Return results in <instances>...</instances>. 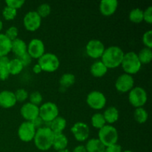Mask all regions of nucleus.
Returning <instances> with one entry per match:
<instances>
[{
    "label": "nucleus",
    "mask_w": 152,
    "mask_h": 152,
    "mask_svg": "<svg viewBox=\"0 0 152 152\" xmlns=\"http://www.w3.org/2000/svg\"><path fill=\"white\" fill-rule=\"evenodd\" d=\"M72 152H87L85 145H79L74 148Z\"/></svg>",
    "instance_id": "obj_43"
},
{
    "label": "nucleus",
    "mask_w": 152,
    "mask_h": 152,
    "mask_svg": "<svg viewBox=\"0 0 152 152\" xmlns=\"http://www.w3.org/2000/svg\"><path fill=\"white\" fill-rule=\"evenodd\" d=\"M134 117L138 123L142 124L148 120V114L143 107L137 108H135L134 111Z\"/></svg>",
    "instance_id": "obj_28"
},
{
    "label": "nucleus",
    "mask_w": 152,
    "mask_h": 152,
    "mask_svg": "<svg viewBox=\"0 0 152 152\" xmlns=\"http://www.w3.org/2000/svg\"><path fill=\"white\" fill-rule=\"evenodd\" d=\"M4 34H5L7 38L10 39L11 41H13V40L18 38L19 30H18V28L16 26H10V28H7Z\"/></svg>",
    "instance_id": "obj_37"
},
{
    "label": "nucleus",
    "mask_w": 152,
    "mask_h": 152,
    "mask_svg": "<svg viewBox=\"0 0 152 152\" xmlns=\"http://www.w3.org/2000/svg\"><path fill=\"white\" fill-rule=\"evenodd\" d=\"M11 42L5 34L0 33V56H7L11 52Z\"/></svg>",
    "instance_id": "obj_24"
},
{
    "label": "nucleus",
    "mask_w": 152,
    "mask_h": 152,
    "mask_svg": "<svg viewBox=\"0 0 152 152\" xmlns=\"http://www.w3.org/2000/svg\"><path fill=\"white\" fill-rule=\"evenodd\" d=\"M17 102L14 92L4 90L0 92V107L3 108H10Z\"/></svg>",
    "instance_id": "obj_16"
},
{
    "label": "nucleus",
    "mask_w": 152,
    "mask_h": 152,
    "mask_svg": "<svg viewBox=\"0 0 152 152\" xmlns=\"http://www.w3.org/2000/svg\"><path fill=\"white\" fill-rule=\"evenodd\" d=\"M14 94L16 96V101L19 102H25L29 96V94L25 88H18L14 92Z\"/></svg>",
    "instance_id": "obj_35"
},
{
    "label": "nucleus",
    "mask_w": 152,
    "mask_h": 152,
    "mask_svg": "<svg viewBox=\"0 0 152 152\" xmlns=\"http://www.w3.org/2000/svg\"><path fill=\"white\" fill-rule=\"evenodd\" d=\"M49 124L50 125L48 126V127L51 129L54 134H56L63 133V131L66 128L67 121L64 117L58 116L50 123H49Z\"/></svg>",
    "instance_id": "obj_19"
},
{
    "label": "nucleus",
    "mask_w": 152,
    "mask_h": 152,
    "mask_svg": "<svg viewBox=\"0 0 152 152\" xmlns=\"http://www.w3.org/2000/svg\"><path fill=\"white\" fill-rule=\"evenodd\" d=\"M98 139L105 147L117 144L119 140L117 129L112 125L106 124L98 132Z\"/></svg>",
    "instance_id": "obj_4"
},
{
    "label": "nucleus",
    "mask_w": 152,
    "mask_h": 152,
    "mask_svg": "<svg viewBox=\"0 0 152 152\" xmlns=\"http://www.w3.org/2000/svg\"><path fill=\"white\" fill-rule=\"evenodd\" d=\"M38 64L40 65L42 71L51 73L54 72L59 68L60 61L55 53H45L38 59Z\"/></svg>",
    "instance_id": "obj_5"
},
{
    "label": "nucleus",
    "mask_w": 152,
    "mask_h": 152,
    "mask_svg": "<svg viewBox=\"0 0 152 152\" xmlns=\"http://www.w3.org/2000/svg\"><path fill=\"white\" fill-rule=\"evenodd\" d=\"M54 133L48 126L37 129L34 141L36 147L40 151H45L50 149L53 145Z\"/></svg>",
    "instance_id": "obj_2"
},
{
    "label": "nucleus",
    "mask_w": 152,
    "mask_h": 152,
    "mask_svg": "<svg viewBox=\"0 0 152 152\" xmlns=\"http://www.w3.org/2000/svg\"><path fill=\"white\" fill-rule=\"evenodd\" d=\"M31 123H32V124L34 125V127L36 128V129H40V128L43 127V123H44V122H43V120H42V119L39 117V116L38 117H37V118L34 119V120H32Z\"/></svg>",
    "instance_id": "obj_42"
},
{
    "label": "nucleus",
    "mask_w": 152,
    "mask_h": 152,
    "mask_svg": "<svg viewBox=\"0 0 152 152\" xmlns=\"http://www.w3.org/2000/svg\"><path fill=\"white\" fill-rule=\"evenodd\" d=\"M134 87V79L132 75L124 73L119 76L115 82V88L117 91L121 93L129 92Z\"/></svg>",
    "instance_id": "obj_12"
},
{
    "label": "nucleus",
    "mask_w": 152,
    "mask_h": 152,
    "mask_svg": "<svg viewBox=\"0 0 152 152\" xmlns=\"http://www.w3.org/2000/svg\"><path fill=\"white\" fill-rule=\"evenodd\" d=\"M23 24L26 30L35 31L41 26L42 18L36 10H30L24 16Z\"/></svg>",
    "instance_id": "obj_11"
},
{
    "label": "nucleus",
    "mask_w": 152,
    "mask_h": 152,
    "mask_svg": "<svg viewBox=\"0 0 152 152\" xmlns=\"http://www.w3.org/2000/svg\"><path fill=\"white\" fill-rule=\"evenodd\" d=\"M121 66L126 74L132 75L139 72L142 67V64L138 59L137 53L129 51L124 53Z\"/></svg>",
    "instance_id": "obj_3"
},
{
    "label": "nucleus",
    "mask_w": 152,
    "mask_h": 152,
    "mask_svg": "<svg viewBox=\"0 0 152 152\" xmlns=\"http://www.w3.org/2000/svg\"><path fill=\"white\" fill-rule=\"evenodd\" d=\"M124 53L123 49L119 46H109L105 48L101 56V61L108 68H117L121 65Z\"/></svg>",
    "instance_id": "obj_1"
},
{
    "label": "nucleus",
    "mask_w": 152,
    "mask_h": 152,
    "mask_svg": "<svg viewBox=\"0 0 152 152\" xmlns=\"http://www.w3.org/2000/svg\"><path fill=\"white\" fill-rule=\"evenodd\" d=\"M28 98L30 99V102H31L34 105H37V106H39L42 102V95L39 91L31 92V94H29Z\"/></svg>",
    "instance_id": "obj_34"
},
{
    "label": "nucleus",
    "mask_w": 152,
    "mask_h": 152,
    "mask_svg": "<svg viewBox=\"0 0 152 152\" xmlns=\"http://www.w3.org/2000/svg\"><path fill=\"white\" fill-rule=\"evenodd\" d=\"M108 68L103 64L101 60H97L94 62L90 68V72L94 77H102L108 72Z\"/></svg>",
    "instance_id": "obj_21"
},
{
    "label": "nucleus",
    "mask_w": 152,
    "mask_h": 152,
    "mask_svg": "<svg viewBox=\"0 0 152 152\" xmlns=\"http://www.w3.org/2000/svg\"><path fill=\"white\" fill-rule=\"evenodd\" d=\"M122 152H134V151H131V150H125V151H123Z\"/></svg>",
    "instance_id": "obj_47"
},
{
    "label": "nucleus",
    "mask_w": 152,
    "mask_h": 152,
    "mask_svg": "<svg viewBox=\"0 0 152 152\" xmlns=\"http://www.w3.org/2000/svg\"><path fill=\"white\" fill-rule=\"evenodd\" d=\"M57 152H71L70 151L69 149H68V148H65V149H62V150H60V151H58Z\"/></svg>",
    "instance_id": "obj_45"
},
{
    "label": "nucleus",
    "mask_w": 152,
    "mask_h": 152,
    "mask_svg": "<svg viewBox=\"0 0 152 152\" xmlns=\"http://www.w3.org/2000/svg\"><path fill=\"white\" fill-rule=\"evenodd\" d=\"M24 66L18 58L10 59L8 63V71L10 75H17L23 70Z\"/></svg>",
    "instance_id": "obj_26"
},
{
    "label": "nucleus",
    "mask_w": 152,
    "mask_h": 152,
    "mask_svg": "<svg viewBox=\"0 0 152 152\" xmlns=\"http://www.w3.org/2000/svg\"><path fill=\"white\" fill-rule=\"evenodd\" d=\"M142 42L146 48H152V31L148 30L145 31L142 35Z\"/></svg>",
    "instance_id": "obj_36"
},
{
    "label": "nucleus",
    "mask_w": 152,
    "mask_h": 152,
    "mask_svg": "<svg viewBox=\"0 0 152 152\" xmlns=\"http://www.w3.org/2000/svg\"><path fill=\"white\" fill-rule=\"evenodd\" d=\"M20 114L25 121L31 122L39 117V108L37 105H34L31 102H25L20 108Z\"/></svg>",
    "instance_id": "obj_15"
},
{
    "label": "nucleus",
    "mask_w": 152,
    "mask_h": 152,
    "mask_svg": "<svg viewBox=\"0 0 152 152\" xmlns=\"http://www.w3.org/2000/svg\"><path fill=\"white\" fill-rule=\"evenodd\" d=\"M27 52L32 59H39L45 53V46L42 40L38 38L32 39L28 45Z\"/></svg>",
    "instance_id": "obj_13"
},
{
    "label": "nucleus",
    "mask_w": 152,
    "mask_h": 152,
    "mask_svg": "<svg viewBox=\"0 0 152 152\" xmlns=\"http://www.w3.org/2000/svg\"><path fill=\"white\" fill-rule=\"evenodd\" d=\"M87 152H105V146L98 138H92L88 140L85 145Z\"/></svg>",
    "instance_id": "obj_23"
},
{
    "label": "nucleus",
    "mask_w": 152,
    "mask_h": 152,
    "mask_svg": "<svg viewBox=\"0 0 152 152\" xmlns=\"http://www.w3.org/2000/svg\"><path fill=\"white\" fill-rule=\"evenodd\" d=\"M148 100V94L143 88L136 86L129 93V101L135 108L142 107Z\"/></svg>",
    "instance_id": "obj_7"
},
{
    "label": "nucleus",
    "mask_w": 152,
    "mask_h": 152,
    "mask_svg": "<svg viewBox=\"0 0 152 152\" xmlns=\"http://www.w3.org/2000/svg\"><path fill=\"white\" fill-rule=\"evenodd\" d=\"M2 28H3V22H2V21L0 19V31L2 30Z\"/></svg>",
    "instance_id": "obj_46"
},
{
    "label": "nucleus",
    "mask_w": 152,
    "mask_h": 152,
    "mask_svg": "<svg viewBox=\"0 0 152 152\" xmlns=\"http://www.w3.org/2000/svg\"><path fill=\"white\" fill-rule=\"evenodd\" d=\"M28 45L26 42L23 39L19 38H16L13 40L11 42V51L17 56V58L20 57L25 53H27Z\"/></svg>",
    "instance_id": "obj_18"
},
{
    "label": "nucleus",
    "mask_w": 152,
    "mask_h": 152,
    "mask_svg": "<svg viewBox=\"0 0 152 152\" xmlns=\"http://www.w3.org/2000/svg\"><path fill=\"white\" fill-rule=\"evenodd\" d=\"M16 15H17V10L7 6L4 7L2 10V16L6 20H13L16 18Z\"/></svg>",
    "instance_id": "obj_33"
},
{
    "label": "nucleus",
    "mask_w": 152,
    "mask_h": 152,
    "mask_svg": "<svg viewBox=\"0 0 152 152\" xmlns=\"http://www.w3.org/2000/svg\"><path fill=\"white\" fill-rule=\"evenodd\" d=\"M39 108L40 118L45 123H49L59 116V108L57 105L52 102H45L42 104Z\"/></svg>",
    "instance_id": "obj_6"
},
{
    "label": "nucleus",
    "mask_w": 152,
    "mask_h": 152,
    "mask_svg": "<svg viewBox=\"0 0 152 152\" xmlns=\"http://www.w3.org/2000/svg\"><path fill=\"white\" fill-rule=\"evenodd\" d=\"M129 18L134 23H140L143 21V10L140 7L133 8L129 12Z\"/></svg>",
    "instance_id": "obj_29"
},
{
    "label": "nucleus",
    "mask_w": 152,
    "mask_h": 152,
    "mask_svg": "<svg viewBox=\"0 0 152 152\" xmlns=\"http://www.w3.org/2000/svg\"><path fill=\"white\" fill-rule=\"evenodd\" d=\"M76 77L75 75L71 73H65L61 76L59 79V83L61 86L64 88H68L73 86L75 83Z\"/></svg>",
    "instance_id": "obj_31"
},
{
    "label": "nucleus",
    "mask_w": 152,
    "mask_h": 152,
    "mask_svg": "<svg viewBox=\"0 0 152 152\" xmlns=\"http://www.w3.org/2000/svg\"><path fill=\"white\" fill-rule=\"evenodd\" d=\"M10 59L7 56H0V80L4 81L10 76L8 71V63Z\"/></svg>",
    "instance_id": "obj_25"
},
{
    "label": "nucleus",
    "mask_w": 152,
    "mask_h": 152,
    "mask_svg": "<svg viewBox=\"0 0 152 152\" xmlns=\"http://www.w3.org/2000/svg\"><path fill=\"white\" fill-rule=\"evenodd\" d=\"M91 123L93 127L99 129V130L106 125V122L104 118L103 114L101 113H96V114H93L91 119Z\"/></svg>",
    "instance_id": "obj_30"
},
{
    "label": "nucleus",
    "mask_w": 152,
    "mask_h": 152,
    "mask_svg": "<svg viewBox=\"0 0 152 152\" xmlns=\"http://www.w3.org/2000/svg\"><path fill=\"white\" fill-rule=\"evenodd\" d=\"M68 145V139L66 135L64 134L63 133L56 134L54 135L53 138V145L52 147L54 148L56 151H60V150L67 148Z\"/></svg>",
    "instance_id": "obj_22"
},
{
    "label": "nucleus",
    "mask_w": 152,
    "mask_h": 152,
    "mask_svg": "<svg viewBox=\"0 0 152 152\" xmlns=\"http://www.w3.org/2000/svg\"><path fill=\"white\" fill-rule=\"evenodd\" d=\"M105 47L102 41L96 39H93L88 42L86 46V53L88 56L93 59L101 58Z\"/></svg>",
    "instance_id": "obj_9"
},
{
    "label": "nucleus",
    "mask_w": 152,
    "mask_h": 152,
    "mask_svg": "<svg viewBox=\"0 0 152 152\" xmlns=\"http://www.w3.org/2000/svg\"><path fill=\"white\" fill-rule=\"evenodd\" d=\"M37 129L31 122L25 121L20 124L18 129V137L22 141L25 142H31L34 140Z\"/></svg>",
    "instance_id": "obj_10"
},
{
    "label": "nucleus",
    "mask_w": 152,
    "mask_h": 152,
    "mask_svg": "<svg viewBox=\"0 0 152 152\" xmlns=\"http://www.w3.org/2000/svg\"><path fill=\"white\" fill-rule=\"evenodd\" d=\"M106 102L105 94L99 91H92L86 97V102L88 106L94 110L102 109L106 105Z\"/></svg>",
    "instance_id": "obj_8"
},
{
    "label": "nucleus",
    "mask_w": 152,
    "mask_h": 152,
    "mask_svg": "<svg viewBox=\"0 0 152 152\" xmlns=\"http://www.w3.org/2000/svg\"><path fill=\"white\" fill-rule=\"evenodd\" d=\"M71 132L74 138L79 142L87 140L90 134V129L86 123L83 122H77L71 128Z\"/></svg>",
    "instance_id": "obj_14"
},
{
    "label": "nucleus",
    "mask_w": 152,
    "mask_h": 152,
    "mask_svg": "<svg viewBox=\"0 0 152 152\" xmlns=\"http://www.w3.org/2000/svg\"><path fill=\"white\" fill-rule=\"evenodd\" d=\"M118 4L117 0H102L99 3V11L104 16H111L115 13Z\"/></svg>",
    "instance_id": "obj_17"
},
{
    "label": "nucleus",
    "mask_w": 152,
    "mask_h": 152,
    "mask_svg": "<svg viewBox=\"0 0 152 152\" xmlns=\"http://www.w3.org/2000/svg\"><path fill=\"white\" fill-rule=\"evenodd\" d=\"M41 18L47 17L51 12V7L48 3H42L38 6L37 10H36Z\"/></svg>",
    "instance_id": "obj_32"
},
{
    "label": "nucleus",
    "mask_w": 152,
    "mask_h": 152,
    "mask_svg": "<svg viewBox=\"0 0 152 152\" xmlns=\"http://www.w3.org/2000/svg\"><path fill=\"white\" fill-rule=\"evenodd\" d=\"M137 54L141 64H148L151 62L152 59V50L151 48L146 47L143 48Z\"/></svg>",
    "instance_id": "obj_27"
},
{
    "label": "nucleus",
    "mask_w": 152,
    "mask_h": 152,
    "mask_svg": "<svg viewBox=\"0 0 152 152\" xmlns=\"http://www.w3.org/2000/svg\"><path fill=\"white\" fill-rule=\"evenodd\" d=\"M25 3V0H6L5 4L7 7H12L16 10L20 8Z\"/></svg>",
    "instance_id": "obj_38"
},
{
    "label": "nucleus",
    "mask_w": 152,
    "mask_h": 152,
    "mask_svg": "<svg viewBox=\"0 0 152 152\" xmlns=\"http://www.w3.org/2000/svg\"><path fill=\"white\" fill-rule=\"evenodd\" d=\"M18 59L20 60V62H22V65H23L24 67H26L28 66V65H29L31 63V62H32V57L28 54V52L25 53V54L22 55V56H21L20 57H19Z\"/></svg>",
    "instance_id": "obj_40"
},
{
    "label": "nucleus",
    "mask_w": 152,
    "mask_h": 152,
    "mask_svg": "<svg viewBox=\"0 0 152 152\" xmlns=\"http://www.w3.org/2000/svg\"><path fill=\"white\" fill-rule=\"evenodd\" d=\"M122 146L119 144H114V145H110V146L105 147V152H122Z\"/></svg>",
    "instance_id": "obj_41"
},
{
    "label": "nucleus",
    "mask_w": 152,
    "mask_h": 152,
    "mask_svg": "<svg viewBox=\"0 0 152 152\" xmlns=\"http://www.w3.org/2000/svg\"><path fill=\"white\" fill-rule=\"evenodd\" d=\"M143 20L147 23H152V7L148 6L145 10H143Z\"/></svg>",
    "instance_id": "obj_39"
},
{
    "label": "nucleus",
    "mask_w": 152,
    "mask_h": 152,
    "mask_svg": "<svg viewBox=\"0 0 152 152\" xmlns=\"http://www.w3.org/2000/svg\"><path fill=\"white\" fill-rule=\"evenodd\" d=\"M33 71H34L35 74H39V73H41L42 71V70L40 65H39L38 63H37L34 65V67H33Z\"/></svg>",
    "instance_id": "obj_44"
},
{
    "label": "nucleus",
    "mask_w": 152,
    "mask_h": 152,
    "mask_svg": "<svg viewBox=\"0 0 152 152\" xmlns=\"http://www.w3.org/2000/svg\"><path fill=\"white\" fill-rule=\"evenodd\" d=\"M103 117L105 122L108 125H111L116 123L120 117V112L118 109L114 106H109L103 112Z\"/></svg>",
    "instance_id": "obj_20"
}]
</instances>
